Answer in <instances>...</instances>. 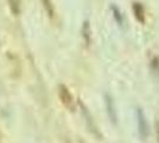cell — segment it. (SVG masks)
Segmentation results:
<instances>
[{
  "label": "cell",
  "mask_w": 159,
  "mask_h": 143,
  "mask_svg": "<svg viewBox=\"0 0 159 143\" xmlns=\"http://www.w3.org/2000/svg\"><path fill=\"white\" fill-rule=\"evenodd\" d=\"M58 95H60V99L62 104L66 106V109L71 110L73 111L75 109V102H74V97L70 93L69 88L64 86V85H60L58 86Z\"/></svg>",
  "instance_id": "277c9868"
},
{
  "label": "cell",
  "mask_w": 159,
  "mask_h": 143,
  "mask_svg": "<svg viewBox=\"0 0 159 143\" xmlns=\"http://www.w3.org/2000/svg\"><path fill=\"white\" fill-rule=\"evenodd\" d=\"M103 99H105L107 116H108V118H109V121H111L113 125H116V123H118V111H116L115 102H114L113 97L109 93H105Z\"/></svg>",
  "instance_id": "3957f363"
},
{
  "label": "cell",
  "mask_w": 159,
  "mask_h": 143,
  "mask_svg": "<svg viewBox=\"0 0 159 143\" xmlns=\"http://www.w3.org/2000/svg\"><path fill=\"white\" fill-rule=\"evenodd\" d=\"M133 12H134L135 19L139 21V23H141V24L145 23V10H144V7H143L141 4L134 2L133 4Z\"/></svg>",
  "instance_id": "8992f818"
},
{
  "label": "cell",
  "mask_w": 159,
  "mask_h": 143,
  "mask_svg": "<svg viewBox=\"0 0 159 143\" xmlns=\"http://www.w3.org/2000/svg\"><path fill=\"white\" fill-rule=\"evenodd\" d=\"M82 37L87 47L90 45L92 43V27H90V23L89 21H84L82 24Z\"/></svg>",
  "instance_id": "5b68a950"
},
{
  "label": "cell",
  "mask_w": 159,
  "mask_h": 143,
  "mask_svg": "<svg viewBox=\"0 0 159 143\" xmlns=\"http://www.w3.org/2000/svg\"><path fill=\"white\" fill-rule=\"evenodd\" d=\"M111 12H112L115 21L119 24L120 26H124L125 18H124V14H122V12H121V10H120L119 7L116 6V5H114V4H112L111 5Z\"/></svg>",
  "instance_id": "52a82bcc"
},
{
  "label": "cell",
  "mask_w": 159,
  "mask_h": 143,
  "mask_svg": "<svg viewBox=\"0 0 159 143\" xmlns=\"http://www.w3.org/2000/svg\"><path fill=\"white\" fill-rule=\"evenodd\" d=\"M42 4H43L44 8H45L48 16L50 18H53V16H55V8H53L52 1L51 0H42Z\"/></svg>",
  "instance_id": "ba28073f"
},
{
  "label": "cell",
  "mask_w": 159,
  "mask_h": 143,
  "mask_svg": "<svg viewBox=\"0 0 159 143\" xmlns=\"http://www.w3.org/2000/svg\"><path fill=\"white\" fill-rule=\"evenodd\" d=\"M79 105H80V109H81V112H82V116L84 118V122H86V124H87L88 130L92 132V135H93L94 137L101 140V138H102V135H101V132H100L99 126L96 125V123L94 121L92 113L89 112V110L87 109V106L82 102H79Z\"/></svg>",
  "instance_id": "6da1fadb"
},
{
  "label": "cell",
  "mask_w": 159,
  "mask_h": 143,
  "mask_svg": "<svg viewBox=\"0 0 159 143\" xmlns=\"http://www.w3.org/2000/svg\"><path fill=\"white\" fill-rule=\"evenodd\" d=\"M135 118H137V128H138V135H139L140 140L145 141L148 138L150 135V128H148V123H147V118H146L145 113L141 107H137L135 109Z\"/></svg>",
  "instance_id": "7a4b0ae2"
},
{
  "label": "cell",
  "mask_w": 159,
  "mask_h": 143,
  "mask_svg": "<svg viewBox=\"0 0 159 143\" xmlns=\"http://www.w3.org/2000/svg\"><path fill=\"white\" fill-rule=\"evenodd\" d=\"M151 68H152V72L154 73L156 78L159 80V57H154V59L152 60Z\"/></svg>",
  "instance_id": "30bf717a"
},
{
  "label": "cell",
  "mask_w": 159,
  "mask_h": 143,
  "mask_svg": "<svg viewBox=\"0 0 159 143\" xmlns=\"http://www.w3.org/2000/svg\"><path fill=\"white\" fill-rule=\"evenodd\" d=\"M156 137H157V141L159 143V121L156 122Z\"/></svg>",
  "instance_id": "8fae6325"
},
{
  "label": "cell",
  "mask_w": 159,
  "mask_h": 143,
  "mask_svg": "<svg viewBox=\"0 0 159 143\" xmlns=\"http://www.w3.org/2000/svg\"><path fill=\"white\" fill-rule=\"evenodd\" d=\"M10 10L14 16H18L20 13V0H8Z\"/></svg>",
  "instance_id": "9c48e42d"
}]
</instances>
